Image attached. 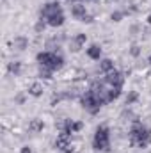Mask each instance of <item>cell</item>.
I'll list each match as a JSON object with an SVG mask.
<instances>
[{"mask_svg":"<svg viewBox=\"0 0 151 153\" xmlns=\"http://www.w3.org/2000/svg\"><path fill=\"white\" fill-rule=\"evenodd\" d=\"M150 143H151L150 130L135 117L133 119V125L130 128V146H137V148L144 150V148L150 146Z\"/></svg>","mask_w":151,"mask_h":153,"instance_id":"6da1fadb","label":"cell"},{"mask_svg":"<svg viewBox=\"0 0 151 153\" xmlns=\"http://www.w3.org/2000/svg\"><path fill=\"white\" fill-rule=\"evenodd\" d=\"M93 146L96 152H109L110 150V128L107 125H100L96 128Z\"/></svg>","mask_w":151,"mask_h":153,"instance_id":"7a4b0ae2","label":"cell"},{"mask_svg":"<svg viewBox=\"0 0 151 153\" xmlns=\"http://www.w3.org/2000/svg\"><path fill=\"white\" fill-rule=\"evenodd\" d=\"M105 84L110 87H123L124 84V75L117 70H112L109 73H105Z\"/></svg>","mask_w":151,"mask_h":153,"instance_id":"3957f363","label":"cell"},{"mask_svg":"<svg viewBox=\"0 0 151 153\" xmlns=\"http://www.w3.org/2000/svg\"><path fill=\"white\" fill-rule=\"evenodd\" d=\"M59 13H62V7H61L59 2H48V4H44L41 7V18L43 20H48L50 16L59 14Z\"/></svg>","mask_w":151,"mask_h":153,"instance_id":"277c9868","label":"cell"},{"mask_svg":"<svg viewBox=\"0 0 151 153\" xmlns=\"http://www.w3.org/2000/svg\"><path fill=\"white\" fill-rule=\"evenodd\" d=\"M55 52H39L38 53V62L43 66V68H50L53 66V61H55ZM53 71V70H52Z\"/></svg>","mask_w":151,"mask_h":153,"instance_id":"5b68a950","label":"cell"},{"mask_svg":"<svg viewBox=\"0 0 151 153\" xmlns=\"http://www.w3.org/2000/svg\"><path fill=\"white\" fill-rule=\"evenodd\" d=\"M85 41H87V36L85 34H76L75 38L71 39V43H70V50L71 52H78L85 45Z\"/></svg>","mask_w":151,"mask_h":153,"instance_id":"8992f818","label":"cell"},{"mask_svg":"<svg viewBox=\"0 0 151 153\" xmlns=\"http://www.w3.org/2000/svg\"><path fill=\"white\" fill-rule=\"evenodd\" d=\"M71 14L75 16L76 20H82V18L87 14L85 5H84V4H75V5H71Z\"/></svg>","mask_w":151,"mask_h":153,"instance_id":"52a82bcc","label":"cell"},{"mask_svg":"<svg viewBox=\"0 0 151 153\" xmlns=\"http://www.w3.org/2000/svg\"><path fill=\"white\" fill-rule=\"evenodd\" d=\"M46 23H48L50 27H61V25L64 23V14H62V13H59V14L50 16V18L46 20Z\"/></svg>","mask_w":151,"mask_h":153,"instance_id":"ba28073f","label":"cell"},{"mask_svg":"<svg viewBox=\"0 0 151 153\" xmlns=\"http://www.w3.org/2000/svg\"><path fill=\"white\" fill-rule=\"evenodd\" d=\"M87 55H89L91 59H94V61H100V57H101V48H100L98 45H91V46L87 48Z\"/></svg>","mask_w":151,"mask_h":153,"instance_id":"9c48e42d","label":"cell"},{"mask_svg":"<svg viewBox=\"0 0 151 153\" xmlns=\"http://www.w3.org/2000/svg\"><path fill=\"white\" fill-rule=\"evenodd\" d=\"M13 45H14L16 50H25L29 46V39L25 38V36H16L14 41H13Z\"/></svg>","mask_w":151,"mask_h":153,"instance_id":"30bf717a","label":"cell"},{"mask_svg":"<svg viewBox=\"0 0 151 153\" xmlns=\"http://www.w3.org/2000/svg\"><path fill=\"white\" fill-rule=\"evenodd\" d=\"M7 71L11 73V75L18 76L21 73V62H18V61H13V62H9L7 64Z\"/></svg>","mask_w":151,"mask_h":153,"instance_id":"8fae6325","label":"cell"},{"mask_svg":"<svg viewBox=\"0 0 151 153\" xmlns=\"http://www.w3.org/2000/svg\"><path fill=\"white\" fill-rule=\"evenodd\" d=\"M43 91H44V89H43V85H41L39 82H34V84L29 85V94H30V96H36V98H38V96L43 94Z\"/></svg>","mask_w":151,"mask_h":153,"instance_id":"7c38bea8","label":"cell"},{"mask_svg":"<svg viewBox=\"0 0 151 153\" xmlns=\"http://www.w3.org/2000/svg\"><path fill=\"white\" fill-rule=\"evenodd\" d=\"M43 128H44V123H43L41 119H32V121L29 123V130H30L32 134H38Z\"/></svg>","mask_w":151,"mask_h":153,"instance_id":"4fadbf2b","label":"cell"},{"mask_svg":"<svg viewBox=\"0 0 151 153\" xmlns=\"http://www.w3.org/2000/svg\"><path fill=\"white\" fill-rule=\"evenodd\" d=\"M121 96V87H110L109 91H107V102L110 103L114 100H117Z\"/></svg>","mask_w":151,"mask_h":153,"instance_id":"5bb4252c","label":"cell"},{"mask_svg":"<svg viewBox=\"0 0 151 153\" xmlns=\"http://www.w3.org/2000/svg\"><path fill=\"white\" fill-rule=\"evenodd\" d=\"M100 70L103 71V73H109V71H112L114 70V62L110 59H103L101 62H100Z\"/></svg>","mask_w":151,"mask_h":153,"instance_id":"9a60e30c","label":"cell"},{"mask_svg":"<svg viewBox=\"0 0 151 153\" xmlns=\"http://www.w3.org/2000/svg\"><path fill=\"white\" fill-rule=\"evenodd\" d=\"M137 100H139V93L137 91H130L128 96H126V105H133Z\"/></svg>","mask_w":151,"mask_h":153,"instance_id":"2e32d148","label":"cell"},{"mask_svg":"<svg viewBox=\"0 0 151 153\" xmlns=\"http://www.w3.org/2000/svg\"><path fill=\"white\" fill-rule=\"evenodd\" d=\"M39 76H41V78H44V80H50V78H52V70H50V68H43V66H41V70H39Z\"/></svg>","mask_w":151,"mask_h":153,"instance_id":"e0dca14e","label":"cell"},{"mask_svg":"<svg viewBox=\"0 0 151 153\" xmlns=\"http://www.w3.org/2000/svg\"><path fill=\"white\" fill-rule=\"evenodd\" d=\"M123 16H124V13H123V11H114L112 14H110V20H112V22H121V20H123Z\"/></svg>","mask_w":151,"mask_h":153,"instance_id":"ac0fdd59","label":"cell"},{"mask_svg":"<svg viewBox=\"0 0 151 153\" xmlns=\"http://www.w3.org/2000/svg\"><path fill=\"white\" fill-rule=\"evenodd\" d=\"M46 25H48V23H46V20H43V18H41L38 23H36V27H34V29H36V32H43V30L46 29Z\"/></svg>","mask_w":151,"mask_h":153,"instance_id":"d6986e66","label":"cell"},{"mask_svg":"<svg viewBox=\"0 0 151 153\" xmlns=\"http://www.w3.org/2000/svg\"><path fill=\"white\" fill-rule=\"evenodd\" d=\"M130 53H132L133 57H139V55H141V46H139V45H132V46H130Z\"/></svg>","mask_w":151,"mask_h":153,"instance_id":"ffe728a7","label":"cell"},{"mask_svg":"<svg viewBox=\"0 0 151 153\" xmlns=\"http://www.w3.org/2000/svg\"><path fill=\"white\" fill-rule=\"evenodd\" d=\"M82 128H84V123H82V121H73V126H71L73 134H76V132H80Z\"/></svg>","mask_w":151,"mask_h":153,"instance_id":"44dd1931","label":"cell"},{"mask_svg":"<svg viewBox=\"0 0 151 153\" xmlns=\"http://www.w3.org/2000/svg\"><path fill=\"white\" fill-rule=\"evenodd\" d=\"M80 22H84V23H93V22H94V18H93L91 14H85V16H84Z\"/></svg>","mask_w":151,"mask_h":153,"instance_id":"7402d4cb","label":"cell"},{"mask_svg":"<svg viewBox=\"0 0 151 153\" xmlns=\"http://www.w3.org/2000/svg\"><path fill=\"white\" fill-rule=\"evenodd\" d=\"M14 102H16V103H23V102H25V96H23V94H18V96L14 98Z\"/></svg>","mask_w":151,"mask_h":153,"instance_id":"603a6c76","label":"cell"},{"mask_svg":"<svg viewBox=\"0 0 151 153\" xmlns=\"http://www.w3.org/2000/svg\"><path fill=\"white\" fill-rule=\"evenodd\" d=\"M20 153H32V150H30L29 146H23V148L20 150Z\"/></svg>","mask_w":151,"mask_h":153,"instance_id":"cb8c5ba5","label":"cell"},{"mask_svg":"<svg viewBox=\"0 0 151 153\" xmlns=\"http://www.w3.org/2000/svg\"><path fill=\"white\" fill-rule=\"evenodd\" d=\"M148 22H150V23H151V14H150V18H148Z\"/></svg>","mask_w":151,"mask_h":153,"instance_id":"d4e9b609","label":"cell"},{"mask_svg":"<svg viewBox=\"0 0 151 153\" xmlns=\"http://www.w3.org/2000/svg\"><path fill=\"white\" fill-rule=\"evenodd\" d=\"M84 2H93V0H84Z\"/></svg>","mask_w":151,"mask_h":153,"instance_id":"484cf974","label":"cell"},{"mask_svg":"<svg viewBox=\"0 0 151 153\" xmlns=\"http://www.w3.org/2000/svg\"><path fill=\"white\" fill-rule=\"evenodd\" d=\"M150 64H151V55H150Z\"/></svg>","mask_w":151,"mask_h":153,"instance_id":"4316f807","label":"cell"},{"mask_svg":"<svg viewBox=\"0 0 151 153\" xmlns=\"http://www.w3.org/2000/svg\"><path fill=\"white\" fill-rule=\"evenodd\" d=\"M68 2H75V0H68Z\"/></svg>","mask_w":151,"mask_h":153,"instance_id":"83f0119b","label":"cell"},{"mask_svg":"<svg viewBox=\"0 0 151 153\" xmlns=\"http://www.w3.org/2000/svg\"><path fill=\"white\" fill-rule=\"evenodd\" d=\"M115 2H117V0H115Z\"/></svg>","mask_w":151,"mask_h":153,"instance_id":"f1b7e54d","label":"cell"}]
</instances>
